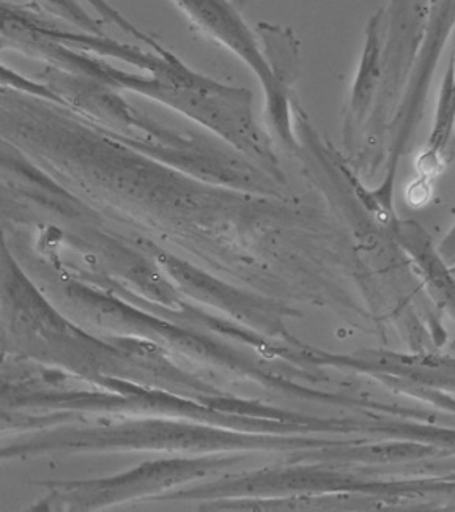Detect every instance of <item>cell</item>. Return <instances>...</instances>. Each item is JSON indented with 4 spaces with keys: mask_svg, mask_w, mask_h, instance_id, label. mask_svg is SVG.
Wrapping results in <instances>:
<instances>
[{
    "mask_svg": "<svg viewBox=\"0 0 455 512\" xmlns=\"http://www.w3.org/2000/svg\"><path fill=\"white\" fill-rule=\"evenodd\" d=\"M74 71L101 86L120 87L161 101L240 149L259 155H265L268 149L252 117V97L248 90L224 86L210 78L197 84H180L155 75H133L117 70L89 52L76 57Z\"/></svg>",
    "mask_w": 455,
    "mask_h": 512,
    "instance_id": "1",
    "label": "cell"
},
{
    "mask_svg": "<svg viewBox=\"0 0 455 512\" xmlns=\"http://www.w3.org/2000/svg\"><path fill=\"white\" fill-rule=\"evenodd\" d=\"M432 131L429 141L422 150L418 160V171L421 180L435 179L446 164V155L454 141L455 133V49L454 56L449 60L448 70L441 82L438 93L437 108L433 116Z\"/></svg>",
    "mask_w": 455,
    "mask_h": 512,
    "instance_id": "5",
    "label": "cell"
},
{
    "mask_svg": "<svg viewBox=\"0 0 455 512\" xmlns=\"http://www.w3.org/2000/svg\"><path fill=\"white\" fill-rule=\"evenodd\" d=\"M46 12L78 27L81 32L92 35H106L103 27L81 7L78 0H35Z\"/></svg>",
    "mask_w": 455,
    "mask_h": 512,
    "instance_id": "7",
    "label": "cell"
},
{
    "mask_svg": "<svg viewBox=\"0 0 455 512\" xmlns=\"http://www.w3.org/2000/svg\"><path fill=\"white\" fill-rule=\"evenodd\" d=\"M400 238H402L405 248L410 251L411 256L415 257L419 267L426 273L435 294L448 303L455 316V282L452 281L448 273V268L451 267L444 264L437 248H432L429 245V238L419 224L405 223L400 231Z\"/></svg>",
    "mask_w": 455,
    "mask_h": 512,
    "instance_id": "6",
    "label": "cell"
},
{
    "mask_svg": "<svg viewBox=\"0 0 455 512\" xmlns=\"http://www.w3.org/2000/svg\"><path fill=\"white\" fill-rule=\"evenodd\" d=\"M90 5H92L98 13H100L101 18L104 21H108V23L114 24V26L119 27L120 30H123L125 34L131 35V37L136 38V40L142 41L145 45L150 46L153 51L158 52V54H169L171 51H167L166 48L160 45V43H156L155 38L150 37V35L144 34L141 29H137L133 23L128 21V18L122 15L119 10H115L109 2L106 0H87Z\"/></svg>",
    "mask_w": 455,
    "mask_h": 512,
    "instance_id": "8",
    "label": "cell"
},
{
    "mask_svg": "<svg viewBox=\"0 0 455 512\" xmlns=\"http://www.w3.org/2000/svg\"><path fill=\"white\" fill-rule=\"evenodd\" d=\"M455 21V0H430L429 2V27L424 35L427 40L422 45L421 52L416 57L415 68L405 90L404 98L397 109L396 116L391 122L394 128L393 156L391 166H397L399 158L404 153L411 134L419 127L424 106H426L427 90L432 82L433 71L437 67L438 54L448 37L449 29ZM396 171V167H393Z\"/></svg>",
    "mask_w": 455,
    "mask_h": 512,
    "instance_id": "3",
    "label": "cell"
},
{
    "mask_svg": "<svg viewBox=\"0 0 455 512\" xmlns=\"http://www.w3.org/2000/svg\"><path fill=\"white\" fill-rule=\"evenodd\" d=\"M202 34L229 49L259 79L271 127L285 144H295L290 92L282 89L256 32L230 0H171Z\"/></svg>",
    "mask_w": 455,
    "mask_h": 512,
    "instance_id": "2",
    "label": "cell"
},
{
    "mask_svg": "<svg viewBox=\"0 0 455 512\" xmlns=\"http://www.w3.org/2000/svg\"><path fill=\"white\" fill-rule=\"evenodd\" d=\"M438 254L448 267H455V223L452 224L448 234L444 235L440 245L437 246Z\"/></svg>",
    "mask_w": 455,
    "mask_h": 512,
    "instance_id": "9",
    "label": "cell"
},
{
    "mask_svg": "<svg viewBox=\"0 0 455 512\" xmlns=\"http://www.w3.org/2000/svg\"><path fill=\"white\" fill-rule=\"evenodd\" d=\"M383 19L385 12L378 10L369 19L364 38L363 52L353 81L344 117V136L347 145L355 142L359 133L374 119L378 100L382 95L385 68H383Z\"/></svg>",
    "mask_w": 455,
    "mask_h": 512,
    "instance_id": "4",
    "label": "cell"
}]
</instances>
